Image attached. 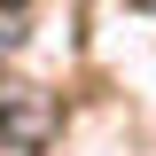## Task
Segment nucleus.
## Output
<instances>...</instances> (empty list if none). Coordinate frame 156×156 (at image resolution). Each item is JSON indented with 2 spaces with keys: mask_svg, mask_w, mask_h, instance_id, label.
<instances>
[{
  "mask_svg": "<svg viewBox=\"0 0 156 156\" xmlns=\"http://www.w3.org/2000/svg\"><path fill=\"white\" fill-rule=\"evenodd\" d=\"M133 8H156V0H133Z\"/></svg>",
  "mask_w": 156,
  "mask_h": 156,
  "instance_id": "nucleus-3",
  "label": "nucleus"
},
{
  "mask_svg": "<svg viewBox=\"0 0 156 156\" xmlns=\"http://www.w3.org/2000/svg\"><path fill=\"white\" fill-rule=\"evenodd\" d=\"M55 133H62V117H55V94H39V86H0V140H8V148L39 156Z\"/></svg>",
  "mask_w": 156,
  "mask_h": 156,
  "instance_id": "nucleus-1",
  "label": "nucleus"
},
{
  "mask_svg": "<svg viewBox=\"0 0 156 156\" xmlns=\"http://www.w3.org/2000/svg\"><path fill=\"white\" fill-rule=\"evenodd\" d=\"M23 31H31V8H23V0H0V55H16Z\"/></svg>",
  "mask_w": 156,
  "mask_h": 156,
  "instance_id": "nucleus-2",
  "label": "nucleus"
}]
</instances>
